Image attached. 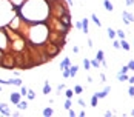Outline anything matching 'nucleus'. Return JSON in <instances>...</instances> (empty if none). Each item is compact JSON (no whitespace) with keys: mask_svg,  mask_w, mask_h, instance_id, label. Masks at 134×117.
<instances>
[{"mask_svg":"<svg viewBox=\"0 0 134 117\" xmlns=\"http://www.w3.org/2000/svg\"><path fill=\"white\" fill-rule=\"evenodd\" d=\"M126 5H128V6H133V5H134V0H126Z\"/></svg>","mask_w":134,"mask_h":117,"instance_id":"nucleus-34","label":"nucleus"},{"mask_svg":"<svg viewBox=\"0 0 134 117\" xmlns=\"http://www.w3.org/2000/svg\"><path fill=\"white\" fill-rule=\"evenodd\" d=\"M91 20L94 22V23H96L97 26H102V23H100V20L97 19V15H96V14H91Z\"/></svg>","mask_w":134,"mask_h":117,"instance_id":"nucleus-13","label":"nucleus"},{"mask_svg":"<svg viewBox=\"0 0 134 117\" xmlns=\"http://www.w3.org/2000/svg\"><path fill=\"white\" fill-rule=\"evenodd\" d=\"M73 94H74V92H73V89H68V91L65 92V96H66V99H73Z\"/></svg>","mask_w":134,"mask_h":117,"instance_id":"nucleus-28","label":"nucleus"},{"mask_svg":"<svg viewBox=\"0 0 134 117\" xmlns=\"http://www.w3.org/2000/svg\"><path fill=\"white\" fill-rule=\"evenodd\" d=\"M82 29H83V32H85V34H88V32H89V29H88V20H86V19L82 20Z\"/></svg>","mask_w":134,"mask_h":117,"instance_id":"nucleus-6","label":"nucleus"},{"mask_svg":"<svg viewBox=\"0 0 134 117\" xmlns=\"http://www.w3.org/2000/svg\"><path fill=\"white\" fill-rule=\"evenodd\" d=\"M116 36H117L119 39H125V32L122 31V29H119V31H116Z\"/></svg>","mask_w":134,"mask_h":117,"instance_id":"nucleus-19","label":"nucleus"},{"mask_svg":"<svg viewBox=\"0 0 134 117\" xmlns=\"http://www.w3.org/2000/svg\"><path fill=\"white\" fill-rule=\"evenodd\" d=\"M28 106V103L25 102V100H23V102H19V103H17V108H19V109H25Z\"/></svg>","mask_w":134,"mask_h":117,"instance_id":"nucleus-17","label":"nucleus"},{"mask_svg":"<svg viewBox=\"0 0 134 117\" xmlns=\"http://www.w3.org/2000/svg\"><path fill=\"white\" fill-rule=\"evenodd\" d=\"M83 66H85V69H91V62L88 58H83Z\"/></svg>","mask_w":134,"mask_h":117,"instance_id":"nucleus-18","label":"nucleus"},{"mask_svg":"<svg viewBox=\"0 0 134 117\" xmlns=\"http://www.w3.org/2000/svg\"><path fill=\"white\" fill-rule=\"evenodd\" d=\"M120 48H123L125 51H130V49H131V46H130V43H128L125 39H120Z\"/></svg>","mask_w":134,"mask_h":117,"instance_id":"nucleus-2","label":"nucleus"},{"mask_svg":"<svg viewBox=\"0 0 134 117\" xmlns=\"http://www.w3.org/2000/svg\"><path fill=\"white\" fill-rule=\"evenodd\" d=\"M68 3H69V5H73V0H68Z\"/></svg>","mask_w":134,"mask_h":117,"instance_id":"nucleus-38","label":"nucleus"},{"mask_svg":"<svg viewBox=\"0 0 134 117\" xmlns=\"http://www.w3.org/2000/svg\"><path fill=\"white\" fill-rule=\"evenodd\" d=\"M28 99H30V100H34V99H36V92H34V91H28Z\"/></svg>","mask_w":134,"mask_h":117,"instance_id":"nucleus-20","label":"nucleus"},{"mask_svg":"<svg viewBox=\"0 0 134 117\" xmlns=\"http://www.w3.org/2000/svg\"><path fill=\"white\" fill-rule=\"evenodd\" d=\"M51 92V86L48 82H45V85H43V94H49Z\"/></svg>","mask_w":134,"mask_h":117,"instance_id":"nucleus-10","label":"nucleus"},{"mask_svg":"<svg viewBox=\"0 0 134 117\" xmlns=\"http://www.w3.org/2000/svg\"><path fill=\"white\" fill-rule=\"evenodd\" d=\"M63 88H65V85H63V83H60V85H59V86H57V89H59V92H60V91H62V89H63Z\"/></svg>","mask_w":134,"mask_h":117,"instance_id":"nucleus-35","label":"nucleus"},{"mask_svg":"<svg viewBox=\"0 0 134 117\" xmlns=\"http://www.w3.org/2000/svg\"><path fill=\"white\" fill-rule=\"evenodd\" d=\"M82 91H83V88L80 86V85H77V86L74 88V92H75V94H80V92H82Z\"/></svg>","mask_w":134,"mask_h":117,"instance_id":"nucleus-23","label":"nucleus"},{"mask_svg":"<svg viewBox=\"0 0 134 117\" xmlns=\"http://www.w3.org/2000/svg\"><path fill=\"white\" fill-rule=\"evenodd\" d=\"M9 82V85H15V86H22V80L20 79H11L8 80Z\"/></svg>","mask_w":134,"mask_h":117,"instance_id":"nucleus-7","label":"nucleus"},{"mask_svg":"<svg viewBox=\"0 0 134 117\" xmlns=\"http://www.w3.org/2000/svg\"><path fill=\"white\" fill-rule=\"evenodd\" d=\"M79 105H82V106H85V102L82 100V99H79Z\"/></svg>","mask_w":134,"mask_h":117,"instance_id":"nucleus-36","label":"nucleus"},{"mask_svg":"<svg viewBox=\"0 0 134 117\" xmlns=\"http://www.w3.org/2000/svg\"><path fill=\"white\" fill-rule=\"evenodd\" d=\"M128 71H130V66H128V65H125V66H122V69H120L119 73H123V74H126Z\"/></svg>","mask_w":134,"mask_h":117,"instance_id":"nucleus-27","label":"nucleus"},{"mask_svg":"<svg viewBox=\"0 0 134 117\" xmlns=\"http://www.w3.org/2000/svg\"><path fill=\"white\" fill-rule=\"evenodd\" d=\"M75 28H77V29H82V22H77V23H75Z\"/></svg>","mask_w":134,"mask_h":117,"instance_id":"nucleus-33","label":"nucleus"},{"mask_svg":"<svg viewBox=\"0 0 134 117\" xmlns=\"http://www.w3.org/2000/svg\"><path fill=\"white\" fill-rule=\"evenodd\" d=\"M20 94H22V96H28V89H26L25 86H22V89H20Z\"/></svg>","mask_w":134,"mask_h":117,"instance_id":"nucleus-29","label":"nucleus"},{"mask_svg":"<svg viewBox=\"0 0 134 117\" xmlns=\"http://www.w3.org/2000/svg\"><path fill=\"white\" fill-rule=\"evenodd\" d=\"M122 15H123V22H125V23H131V22L134 20V15H131L128 11H123V13H122Z\"/></svg>","mask_w":134,"mask_h":117,"instance_id":"nucleus-1","label":"nucleus"},{"mask_svg":"<svg viewBox=\"0 0 134 117\" xmlns=\"http://www.w3.org/2000/svg\"><path fill=\"white\" fill-rule=\"evenodd\" d=\"M71 105H73L71 99H66V102H65V108H66V109H71Z\"/></svg>","mask_w":134,"mask_h":117,"instance_id":"nucleus-22","label":"nucleus"},{"mask_svg":"<svg viewBox=\"0 0 134 117\" xmlns=\"http://www.w3.org/2000/svg\"><path fill=\"white\" fill-rule=\"evenodd\" d=\"M106 32H108V37H109V39H114V37H116V31H114V29L108 28V31H106Z\"/></svg>","mask_w":134,"mask_h":117,"instance_id":"nucleus-15","label":"nucleus"},{"mask_svg":"<svg viewBox=\"0 0 134 117\" xmlns=\"http://www.w3.org/2000/svg\"><path fill=\"white\" fill-rule=\"evenodd\" d=\"M97 100H99V97L94 94V96L91 97V106H97Z\"/></svg>","mask_w":134,"mask_h":117,"instance_id":"nucleus-16","label":"nucleus"},{"mask_svg":"<svg viewBox=\"0 0 134 117\" xmlns=\"http://www.w3.org/2000/svg\"><path fill=\"white\" fill-rule=\"evenodd\" d=\"M117 80H119V82H125V80H128L126 74H123V73H117Z\"/></svg>","mask_w":134,"mask_h":117,"instance_id":"nucleus-11","label":"nucleus"},{"mask_svg":"<svg viewBox=\"0 0 134 117\" xmlns=\"http://www.w3.org/2000/svg\"><path fill=\"white\" fill-rule=\"evenodd\" d=\"M96 96H97L99 99H105V97L108 96V92H106V91L103 89V91H100V92H96Z\"/></svg>","mask_w":134,"mask_h":117,"instance_id":"nucleus-14","label":"nucleus"},{"mask_svg":"<svg viewBox=\"0 0 134 117\" xmlns=\"http://www.w3.org/2000/svg\"><path fill=\"white\" fill-rule=\"evenodd\" d=\"M63 77H65V79L71 77V73H69V68H68V69H63Z\"/></svg>","mask_w":134,"mask_h":117,"instance_id":"nucleus-24","label":"nucleus"},{"mask_svg":"<svg viewBox=\"0 0 134 117\" xmlns=\"http://www.w3.org/2000/svg\"><path fill=\"white\" fill-rule=\"evenodd\" d=\"M128 96H130V97H134V85L130 86V89H128Z\"/></svg>","mask_w":134,"mask_h":117,"instance_id":"nucleus-26","label":"nucleus"},{"mask_svg":"<svg viewBox=\"0 0 134 117\" xmlns=\"http://www.w3.org/2000/svg\"><path fill=\"white\" fill-rule=\"evenodd\" d=\"M20 96H22V94H17V92H14V94H11V102L17 105V103L20 102Z\"/></svg>","mask_w":134,"mask_h":117,"instance_id":"nucleus-4","label":"nucleus"},{"mask_svg":"<svg viewBox=\"0 0 134 117\" xmlns=\"http://www.w3.org/2000/svg\"><path fill=\"white\" fill-rule=\"evenodd\" d=\"M103 5H105V9L106 11H109V13H111V11L114 9V6H113V3L109 2V0H103Z\"/></svg>","mask_w":134,"mask_h":117,"instance_id":"nucleus-5","label":"nucleus"},{"mask_svg":"<svg viewBox=\"0 0 134 117\" xmlns=\"http://www.w3.org/2000/svg\"><path fill=\"white\" fill-rule=\"evenodd\" d=\"M0 85H9V82H8V80H3V79H0Z\"/></svg>","mask_w":134,"mask_h":117,"instance_id":"nucleus-32","label":"nucleus"},{"mask_svg":"<svg viewBox=\"0 0 134 117\" xmlns=\"http://www.w3.org/2000/svg\"><path fill=\"white\" fill-rule=\"evenodd\" d=\"M96 58H97V60L100 62V63L103 62V51H102V49H99V51H97V54H96Z\"/></svg>","mask_w":134,"mask_h":117,"instance_id":"nucleus-12","label":"nucleus"},{"mask_svg":"<svg viewBox=\"0 0 134 117\" xmlns=\"http://www.w3.org/2000/svg\"><path fill=\"white\" fill-rule=\"evenodd\" d=\"M99 65H100V62H99L97 58H94V60H91V66H94V68H99Z\"/></svg>","mask_w":134,"mask_h":117,"instance_id":"nucleus-21","label":"nucleus"},{"mask_svg":"<svg viewBox=\"0 0 134 117\" xmlns=\"http://www.w3.org/2000/svg\"><path fill=\"white\" fill-rule=\"evenodd\" d=\"M60 68H62V69H68V68H69V58H68V57L60 63Z\"/></svg>","mask_w":134,"mask_h":117,"instance_id":"nucleus-8","label":"nucleus"},{"mask_svg":"<svg viewBox=\"0 0 134 117\" xmlns=\"http://www.w3.org/2000/svg\"><path fill=\"white\" fill-rule=\"evenodd\" d=\"M52 114V109L51 108H45L43 109V116H51Z\"/></svg>","mask_w":134,"mask_h":117,"instance_id":"nucleus-25","label":"nucleus"},{"mask_svg":"<svg viewBox=\"0 0 134 117\" xmlns=\"http://www.w3.org/2000/svg\"><path fill=\"white\" fill-rule=\"evenodd\" d=\"M0 111H2L3 114H6V116L11 114V111L8 109V105H6V103H0Z\"/></svg>","mask_w":134,"mask_h":117,"instance_id":"nucleus-3","label":"nucleus"},{"mask_svg":"<svg viewBox=\"0 0 134 117\" xmlns=\"http://www.w3.org/2000/svg\"><path fill=\"white\" fill-rule=\"evenodd\" d=\"M128 66H130L131 71H134V60H130V62H128Z\"/></svg>","mask_w":134,"mask_h":117,"instance_id":"nucleus-30","label":"nucleus"},{"mask_svg":"<svg viewBox=\"0 0 134 117\" xmlns=\"http://www.w3.org/2000/svg\"><path fill=\"white\" fill-rule=\"evenodd\" d=\"M128 80H130V83H131V85H134V77H131V79H128Z\"/></svg>","mask_w":134,"mask_h":117,"instance_id":"nucleus-37","label":"nucleus"},{"mask_svg":"<svg viewBox=\"0 0 134 117\" xmlns=\"http://www.w3.org/2000/svg\"><path fill=\"white\" fill-rule=\"evenodd\" d=\"M113 46H114L116 49H120V42H117V40H116V42L113 43Z\"/></svg>","mask_w":134,"mask_h":117,"instance_id":"nucleus-31","label":"nucleus"},{"mask_svg":"<svg viewBox=\"0 0 134 117\" xmlns=\"http://www.w3.org/2000/svg\"><path fill=\"white\" fill-rule=\"evenodd\" d=\"M77 71H79V66H77V65H73L71 68H69V73H71V77H74V75L77 74Z\"/></svg>","mask_w":134,"mask_h":117,"instance_id":"nucleus-9","label":"nucleus"}]
</instances>
